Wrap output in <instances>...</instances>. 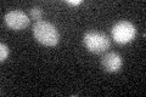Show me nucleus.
Instances as JSON below:
<instances>
[{
    "label": "nucleus",
    "mask_w": 146,
    "mask_h": 97,
    "mask_svg": "<svg viewBox=\"0 0 146 97\" xmlns=\"http://www.w3.org/2000/svg\"><path fill=\"white\" fill-rule=\"evenodd\" d=\"M123 59L119 53L107 52L101 58V67L108 73H116L122 68Z\"/></svg>",
    "instance_id": "nucleus-5"
},
{
    "label": "nucleus",
    "mask_w": 146,
    "mask_h": 97,
    "mask_svg": "<svg viewBox=\"0 0 146 97\" xmlns=\"http://www.w3.org/2000/svg\"><path fill=\"white\" fill-rule=\"evenodd\" d=\"M66 3L70 4V5H79V4H82L83 1H82V0H67Z\"/></svg>",
    "instance_id": "nucleus-8"
},
{
    "label": "nucleus",
    "mask_w": 146,
    "mask_h": 97,
    "mask_svg": "<svg viewBox=\"0 0 146 97\" xmlns=\"http://www.w3.org/2000/svg\"><path fill=\"white\" fill-rule=\"evenodd\" d=\"M112 39L117 44H128L135 39L136 28L135 26L129 21H119L117 22L111 29Z\"/></svg>",
    "instance_id": "nucleus-3"
},
{
    "label": "nucleus",
    "mask_w": 146,
    "mask_h": 97,
    "mask_svg": "<svg viewBox=\"0 0 146 97\" xmlns=\"http://www.w3.org/2000/svg\"><path fill=\"white\" fill-rule=\"evenodd\" d=\"M7 57H9V48L6 44L1 43L0 44V62L4 63Z\"/></svg>",
    "instance_id": "nucleus-7"
},
{
    "label": "nucleus",
    "mask_w": 146,
    "mask_h": 97,
    "mask_svg": "<svg viewBox=\"0 0 146 97\" xmlns=\"http://www.w3.org/2000/svg\"><path fill=\"white\" fill-rule=\"evenodd\" d=\"M4 22L10 29L22 30L29 26V17L21 10H11L4 16Z\"/></svg>",
    "instance_id": "nucleus-4"
},
{
    "label": "nucleus",
    "mask_w": 146,
    "mask_h": 97,
    "mask_svg": "<svg viewBox=\"0 0 146 97\" xmlns=\"http://www.w3.org/2000/svg\"><path fill=\"white\" fill-rule=\"evenodd\" d=\"M34 39L44 46H56L60 40V34L52 23L46 21H38L32 28Z\"/></svg>",
    "instance_id": "nucleus-1"
},
{
    "label": "nucleus",
    "mask_w": 146,
    "mask_h": 97,
    "mask_svg": "<svg viewBox=\"0 0 146 97\" xmlns=\"http://www.w3.org/2000/svg\"><path fill=\"white\" fill-rule=\"evenodd\" d=\"M83 44L88 51L93 53H102L110 49L111 39L101 32L89 30L83 36Z\"/></svg>",
    "instance_id": "nucleus-2"
},
{
    "label": "nucleus",
    "mask_w": 146,
    "mask_h": 97,
    "mask_svg": "<svg viewBox=\"0 0 146 97\" xmlns=\"http://www.w3.org/2000/svg\"><path fill=\"white\" fill-rule=\"evenodd\" d=\"M29 16L32 20H35L36 22L40 21V18L43 17V10L40 9L39 6H34L31 9V12H29Z\"/></svg>",
    "instance_id": "nucleus-6"
}]
</instances>
